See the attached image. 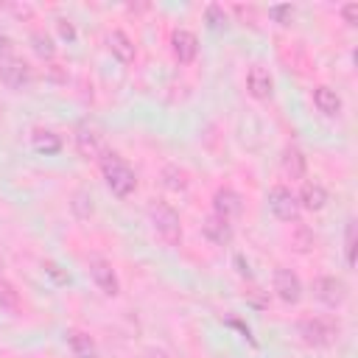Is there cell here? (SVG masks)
I'll return each instance as SVG.
<instances>
[{
  "mask_svg": "<svg viewBox=\"0 0 358 358\" xmlns=\"http://www.w3.org/2000/svg\"><path fill=\"white\" fill-rule=\"evenodd\" d=\"M246 90L257 101H268L274 95V76L263 64H252L246 73Z\"/></svg>",
  "mask_w": 358,
  "mask_h": 358,
  "instance_id": "7c38bea8",
  "label": "cell"
},
{
  "mask_svg": "<svg viewBox=\"0 0 358 358\" xmlns=\"http://www.w3.org/2000/svg\"><path fill=\"white\" fill-rule=\"evenodd\" d=\"M207 20H210L213 28H218L221 22H227V14H224L221 6H207Z\"/></svg>",
  "mask_w": 358,
  "mask_h": 358,
  "instance_id": "d4e9b609",
  "label": "cell"
},
{
  "mask_svg": "<svg viewBox=\"0 0 358 358\" xmlns=\"http://www.w3.org/2000/svg\"><path fill=\"white\" fill-rule=\"evenodd\" d=\"M171 53H173V59L179 64H190L196 59V53H199L196 34L187 31V28H173V34H171Z\"/></svg>",
  "mask_w": 358,
  "mask_h": 358,
  "instance_id": "8fae6325",
  "label": "cell"
},
{
  "mask_svg": "<svg viewBox=\"0 0 358 358\" xmlns=\"http://www.w3.org/2000/svg\"><path fill=\"white\" fill-rule=\"evenodd\" d=\"M296 333L299 338L308 344V347H316V350H324V347H333L341 327L333 316H305L296 322Z\"/></svg>",
  "mask_w": 358,
  "mask_h": 358,
  "instance_id": "7a4b0ae2",
  "label": "cell"
},
{
  "mask_svg": "<svg viewBox=\"0 0 358 358\" xmlns=\"http://www.w3.org/2000/svg\"><path fill=\"white\" fill-rule=\"evenodd\" d=\"M64 336H67V347H70V352L76 358H98V347L90 338V333H84V330H67Z\"/></svg>",
  "mask_w": 358,
  "mask_h": 358,
  "instance_id": "ac0fdd59",
  "label": "cell"
},
{
  "mask_svg": "<svg viewBox=\"0 0 358 358\" xmlns=\"http://www.w3.org/2000/svg\"><path fill=\"white\" fill-rule=\"evenodd\" d=\"M42 268H45V271H48V274H50L56 282H67V280H70L67 274H62V271H59V266H56L53 260H45V263H42Z\"/></svg>",
  "mask_w": 358,
  "mask_h": 358,
  "instance_id": "484cf974",
  "label": "cell"
},
{
  "mask_svg": "<svg viewBox=\"0 0 358 358\" xmlns=\"http://www.w3.org/2000/svg\"><path fill=\"white\" fill-rule=\"evenodd\" d=\"M341 17H344V22H347V25H355V17H358V6H355V3H347V6L341 8Z\"/></svg>",
  "mask_w": 358,
  "mask_h": 358,
  "instance_id": "4316f807",
  "label": "cell"
},
{
  "mask_svg": "<svg viewBox=\"0 0 358 358\" xmlns=\"http://www.w3.org/2000/svg\"><path fill=\"white\" fill-rule=\"evenodd\" d=\"M0 308H6V310L20 308V294L14 291V285L8 280H0Z\"/></svg>",
  "mask_w": 358,
  "mask_h": 358,
  "instance_id": "44dd1931",
  "label": "cell"
},
{
  "mask_svg": "<svg viewBox=\"0 0 358 358\" xmlns=\"http://www.w3.org/2000/svg\"><path fill=\"white\" fill-rule=\"evenodd\" d=\"M31 42H34V50H36L42 59H53V53H56V45H53V39H50L48 34L36 31V34L31 36Z\"/></svg>",
  "mask_w": 358,
  "mask_h": 358,
  "instance_id": "7402d4cb",
  "label": "cell"
},
{
  "mask_svg": "<svg viewBox=\"0 0 358 358\" xmlns=\"http://www.w3.org/2000/svg\"><path fill=\"white\" fill-rule=\"evenodd\" d=\"M106 45H109L112 56H115L117 62H123V64H131V62L137 59V48H134V42H131V36H129L126 31H120V28H115V31L106 34Z\"/></svg>",
  "mask_w": 358,
  "mask_h": 358,
  "instance_id": "9a60e30c",
  "label": "cell"
},
{
  "mask_svg": "<svg viewBox=\"0 0 358 358\" xmlns=\"http://www.w3.org/2000/svg\"><path fill=\"white\" fill-rule=\"evenodd\" d=\"M268 17L280 20L282 25H288V22H291V17H294V8H291V6H271V8H268Z\"/></svg>",
  "mask_w": 358,
  "mask_h": 358,
  "instance_id": "cb8c5ba5",
  "label": "cell"
},
{
  "mask_svg": "<svg viewBox=\"0 0 358 358\" xmlns=\"http://www.w3.org/2000/svg\"><path fill=\"white\" fill-rule=\"evenodd\" d=\"M73 143H76L78 154L87 157V159H101L103 151H106V148H103V137H101L90 123H78V126H76Z\"/></svg>",
  "mask_w": 358,
  "mask_h": 358,
  "instance_id": "9c48e42d",
  "label": "cell"
},
{
  "mask_svg": "<svg viewBox=\"0 0 358 358\" xmlns=\"http://www.w3.org/2000/svg\"><path fill=\"white\" fill-rule=\"evenodd\" d=\"M148 221L154 227V232L168 243V246H176L182 241V221H179V213L168 204V201H154L148 207Z\"/></svg>",
  "mask_w": 358,
  "mask_h": 358,
  "instance_id": "3957f363",
  "label": "cell"
},
{
  "mask_svg": "<svg viewBox=\"0 0 358 358\" xmlns=\"http://www.w3.org/2000/svg\"><path fill=\"white\" fill-rule=\"evenodd\" d=\"M296 201H299V210L319 213V210H324V204H327V190H324V185H319V182H302V187H299V193H296Z\"/></svg>",
  "mask_w": 358,
  "mask_h": 358,
  "instance_id": "2e32d148",
  "label": "cell"
},
{
  "mask_svg": "<svg viewBox=\"0 0 358 358\" xmlns=\"http://www.w3.org/2000/svg\"><path fill=\"white\" fill-rule=\"evenodd\" d=\"M266 201H268V210L274 218H280V221H296L299 218V201H296V193L291 187H285V185L268 187Z\"/></svg>",
  "mask_w": 358,
  "mask_h": 358,
  "instance_id": "52a82bcc",
  "label": "cell"
},
{
  "mask_svg": "<svg viewBox=\"0 0 358 358\" xmlns=\"http://www.w3.org/2000/svg\"><path fill=\"white\" fill-rule=\"evenodd\" d=\"M98 162H101V176L106 182V187L112 190V196L126 199V196H131L137 190V173L120 154L103 151V157Z\"/></svg>",
  "mask_w": 358,
  "mask_h": 358,
  "instance_id": "6da1fadb",
  "label": "cell"
},
{
  "mask_svg": "<svg viewBox=\"0 0 358 358\" xmlns=\"http://www.w3.org/2000/svg\"><path fill=\"white\" fill-rule=\"evenodd\" d=\"M59 31H62L64 39H73V36H76V31H73V25H70L67 20H59Z\"/></svg>",
  "mask_w": 358,
  "mask_h": 358,
  "instance_id": "83f0119b",
  "label": "cell"
},
{
  "mask_svg": "<svg viewBox=\"0 0 358 358\" xmlns=\"http://www.w3.org/2000/svg\"><path fill=\"white\" fill-rule=\"evenodd\" d=\"M201 235H204L210 243H215V246H227V243H232L235 229H232V221H227V218L210 213V215L204 218V224H201Z\"/></svg>",
  "mask_w": 358,
  "mask_h": 358,
  "instance_id": "4fadbf2b",
  "label": "cell"
},
{
  "mask_svg": "<svg viewBox=\"0 0 358 358\" xmlns=\"http://www.w3.org/2000/svg\"><path fill=\"white\" fill-rule=\"evenodd\" d=\"M344 257H347V266L352 268L355 266V221L352 218L347 221V232H344Z\"/></svg>",
  "mask_w": 358,
  "mask_h": 358,
  "instance_id": "603a6c76",
  "label": "cell"
},
{
  "mask_svg": "<svg viewBox=\"0 0 358 358\" xmlns=\"http://www.w3.org/2000/svg\"><path fill=\"white\" fill-rule=\"evenodd\" d=\"M31 148H34L36 154H45V157L59 154V151H62V137H59L53 129L36 126V129L31 131Z\"/></svg>",
  "mask_w": 358,
  "mask_h": 358,
  "instance_id": "e0dca14e",
  "label": "cell"
},
{
  "mask_svg": "<svg viewBox=\"0 0 358 358\" xmlns=\"http://www.w3.org/2000/svg\"><path fill=\"white\" fill-rule=\"evenodd\" d=\"M162 187L171 190V193H185L190 187V176L185 168H179L176 162H168L162 168Z\"/></svg>",
  "mask_w": 358,
  "mask_h": 358,
  "instance_id": "d6986e66",
  "label": "cell"
},
{
  "mask_svg": "<svg viewBox=\"0 0 358 358\" xmlns=\"http://www.w3.org/2000/svg\"><path fill=\"white\" fill-rule=\"evenodd\" d=\"M213 213L221 215V218H227V221L238 218V215L243 213V196H241L238 190L227 187V185L218 187V190L213 193Z\"/></svg>",
  "mask_w": 358,
  "mask_h": 358,
  "instance_id": "30bf717a",
  "label": "cell"
},
{
  "mask_svg": "<svg viewBox=\"0 0 358 358\" xmlns=\"http://www.w3.org/2000/svg\"><path fill=\"white\" fill-rule=\"evenodd\" d=\"M87 274H90V280L95 282V288L103 296H117L120 294V280H117V274H115V268H112V263L106 257L90 255L87 257Z\"/></svg>",
  "mask_w": 358,
  "mask_h": 358,
  "instance_id": "5b68a950",
  "label": "cell"
},
{
  "mask_svg": "<svg viewBox=\"0 0 358 358\" xmlns=\"http://www.w3.org/2000/svg\"><path fill=\"white\" fill-rule=\"evenodd\" d=\"M310 294H313V299H316L319 305L336 310V308H341V305L347 302L350 285H347L341 277H336V274H319V277H313V282H310Z\"/></svg>",
  "mask_w": 358,
  "mask_h": 358,
  "instance_id": "277c9868",
  "label": "cell"
},
{
  "mask_svg": "<svg viewBox=\"0 0 358 358\" xmlns=\"http://www.w3.org/2000/svg\"><path fill=\"white\" fill-rule=\"evenodd\" d=\"M310 98H313V106H316V109H319L324 117H338V115H341V109H344L341 95H338L333 87L319 84V87H313Z\"/></svg>",
  "mask_w": 358,
  "mask_h": 358,
  "instance_id": "5bb4252c",
  "label": "cell"
},
{
  "mask_svg": "<svg viewBox=\"0 0 358 358\" xmlns=\"http://www.w3.org/2000/svg\"><path fill=\"white\" fill-rule=\"evenodd\" d=\"M271 285H274V294H277V296H280L285 305H296V302L302 299V294H305L302 280H299V277H296L291 268H285V266L274 268Z\"/></svg>",
  "mask_w": 358,
  "mask_h": 358,
  "instance_id": "ba28073f",
  "label": "cell"
},
{
  "mask_svg": "<svg viewBox=\"0 0 358 358\" xmlns=\"http://www.w3.org/2000/svg\"><path fill=\"white\" fill-rule=\"evenodd\" d=\"M8 48H11V39H8V36H6L3 31H0V53H6Z\"/></svg>",
  "mask_w": 358,
  "mask_h": 358,
  "instance_id": "f1b7e54d",
  "label": "cell"
},
{
  "mask_svg": "<svg viewBox=\"0 0 358 358\" xmlns=\"http://www.w3.org/2000/svg\"><path fill=\"white\" fill-rule=\"evenodd\" d=\"M305 168H308L305 154H302L296 145H288V148L282 151V171H285V176L302 179V176H305Z\"/></svg>",
  "mask_w": 358,
  "mask_h": 358,
  "instance_id": "ffe728a7",
  "label": "cell"
},
{
  "mask_svg": "<svg viewBox=\"0 0 358 358\" xmlns=\"http://www.w3.org/2000/svg\"><path fill=\"white\" fill-rule=\"evenodd\" d=\"M0 84L8 90H28L34 84V67L20 56H0Z\"/></svg>",
  "mask_w": 358,
  "mask_h": 358,
  "instance_id": "8992f818",
  "label": "cell"
},
{
  "mask_svg": "<svg viewBox=\"0 0 358 358\" xmlns=\"http://www.w3.org/2000/svg\"><path fill=\"white\" fill-rule=\"evenodd\" d=\"M0 268H3V257H0Z\"/></svg>",
  "mask_w": 358,
  "mask_h": 358,
  "instance_id": "f546056e",
  "label": "cell"
}]
</instances>
